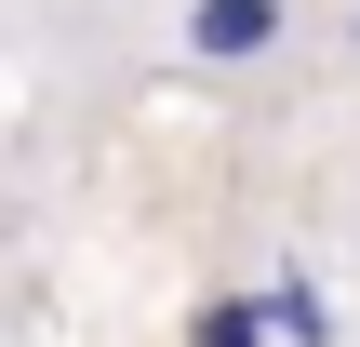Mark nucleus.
Masks as SVG:
<instances>
[{
  "label": "nucleus",
  "instance_id": "f257e3e1",
  "mask_svg": "<svg viewBox=\"0 0 360 347\" xmlns=\"http://www.w3.org/2000/svg\"><path fill=\"white\" fill-rule=\"evenodd\" d=\"M281 40H294V0H187V27H174L187 67H267Z\"/></svg>",
  "mask_w": 360,
  "mask_h": 347
},
{
  "label": "nucleus",
  "instance_id": "f03ea898",
  "mask_svg": "<svg viewBox=\"0 0 360 347\" xmlns=\"http://www.w3.org/2000/svg\"><path fill=\"white\" fill-rule=\"evenodd\" d=\"M267 334L281 347H334V294H321L307 267H281V281H267Z\"/></svg>",
  "mask_w": 360,
  "mask_h": 347
},
{
  "label": "nucleus",
  "instance_id": "7ed1b4c3",
  "mask_svg": "<svg viewBox=\"0 0 360 347\" xmlns=\"http://www.w3.org/2000/svg\"><path fill=\"white\" fill-rule=\"evenodd\" d=\"M187 347H281L267 334V294H214V308L187 321Z\"/></svg>",
  "mask_w": 360,
  "mask_h": 347
},
{
  "label": "nucleus",
  "instance_id": "20e7f679",
  "mask_svg": "<svg viewBox=\"0 0 360 347\" xmlns=\"http://www.w3.org/2000/svg\"><path fill=\"white\" fill-rule=\"evenodd\" d=\"M347 53H360V13H347Z\"/></svg>",
  "mask_w": 360,
  "mask_h": 347
}]
</instances>
